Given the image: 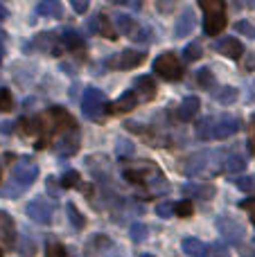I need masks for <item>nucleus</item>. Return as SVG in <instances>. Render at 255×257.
Listing matches in <instances>:
<instances>
[{
    "mask_svg": "<svg viewBox=\"0 0 255 257\" xmlns=\"http://www.w3.org/2000/svg\"><path fill=\"white\" fill-rule=\"evenodd\" d=\"M244 257H255V246H253V248H248L246 253H244Z\"/></svg>",
    "mask_w": 255,
    "mask_h": 257,
    "instance_id": "obj_45",
    "label": "nucleus"
},
{
    "mask_svg": "<svg viewBox=\"0 0 255 257\" xmlns=\"http://www.w3.org/2000/svg\"><path fill=\"white\" fill-rule=\"evenodd\" d=\"M201 9L206 14L203 18V30H206L208 36H217L224 32L226 27V5L221 0H203L201 3Z\"/></svg>",
    "mask_w": 255,
    "mask_h": 257,
    "instance_id": "obj_3",
    "label": "nucleus"
},
{
    "mask_svg": "<svg viewBox=\"0 0 255 257\" xmlns=\"http://www.w3.org/2000/svg\"><path fill=\"white\" fill-rule=\"evenodd\" d=\"M27 217L32 221L41 223V226H50L52 223V217H54V210H52V203L45 199H36L27 205Z\"/></svg>",
    "mask_w": 255,
    "mask_h": 257,
    "instance_id": "obj_10",
    "label": "nucleus"
},
{
    "mask_svg": "<svg viewBox=\"0 0 255 257\" xmlns=\"http://www.w3.org/2000/svg\"><path fill=\"white\" fill-rule=\"evenodd\" d=\"M154 72L158 77H163L165 81H179L183 77V66H181L179 57L174 52H165L156 59L154 63Z\"/></svg>",
    "mask_w": 255,
    "mask_h": 257,
    "instance_id": "obj_4",
    "label": "nucleus"
},
{
    "mask_svg": "<svg viewBox=\"0 0 255 257\" xmlns=\"http://www.w3.org/2000/svg\"><path fill=\"white\" fill-rule=\"evenodd\" d=\"M197 84L201 86L203 90H208V88L215 86V75H212L210 68H201V70L197 72Z\"/></svg>",
    "mask_w": 255,
    "mask_h": 257,
    "instance_id": "obj_26",
    "label": "nucleus"
},
{
    "mask_svg": "<svg viewBox=\"0 0 255 257\" xmlns=\"http://www.w3.org/2000/svg\"><path fill=\"white\" fill-rule=\"evenodd\" d=\"M239 131V117L233 115H219L212 117V140H224Z\"/></svg>",
    "mask_w": 255,
    "mask_h": 257,
    "instance_id": "obj_9",
    "label": "nucleus"
},
{
    "mask_svg": "<svg viewBox=\"0 0 255 257\" xmlns=\"http://www.w3.org/2000/svg\"><path fill=\"white\" fill-rule=\"evenodd\" d=\"M61 43H63V48L70 50V52H84V50H86L84 39H81L77 32H72V30H66V32H63Z\"/></svg>",
    "mask_w": 255,
    "mask_h": 257,
    "instance_id": "obj_20",
    "label": "nucleus"
},
{
    "mask_svg": "<svg viewBox=\"0 0 255 257\" xmlns=\"http://www.w3.org/2000/svg\"><path fill=\"white\" fill-rule=\"evenodd\" d=\"M156 212H158V217H163V219H165V217H170V214L174 212V203H170V201H165V203H161V205H158V208H156Z\"/></svg>",
    "mask_w": 255,
    "mask_h": 257,
    "instance_id": "obj_40",
    "label": "nucleus"
},
{
    "mask_svg": "<svg viewBox=\"0 0 255 257\" xmlns=\"http://www.w3.org/2000/svg\"><path fill=\"white\" fill-rule=\"evenodd\" d=\"M199 108H201V102H199V97H185L183 102L179 104V108H176V117H179L181 122H190L197 117Z\"/></svg>",
    "mask_w": 255,
    "mask_h": 257,
    "instance_id": "obj_16",
    "label": "nucleus"
},
{
    "mask_svg": "<svg viewBox=\"0 0 255 257\" xmlns=\"http://www.w3.org/2000/svg\"><path fill=\"white\" fill-rule=\"evenodd\" d=\"M194 25H197V18H194V12L190 7L183 9V14H181L179 18H176V25H174V36L176 39H183V36L192 34Z\"/></svg>",
    "mask_w": 255,
    "mask_h": 257,
    "instance_id": "obj_13",
    "label": "nucleus"
},
{
    "mask_svg": "<svg viewBox=\"0 0 255 257\" xmlns=\"http://www.w3.org/2000/svg\"><path fill=\"white\" fill-rule=\"evenodd\" d=\"M208 253H203V257H228V253H226V248L224 246H219V244H212V246H208Z\"/></svg>",
    "mask_w": 255,
    "mask_h": 257,
    "instance_id": "obj_38",
    "label": "nucleus"
},
{
    "mask_svg": "<svg viewBox=\"0 0 255 257\" xmlns=\"http://www.w3.org/2000/svg\"><path fill=\"white\" fill-rule=\"evenodd\" d=\"M54 149H57V154L63 156V158H68V156H75L77 151H79V131L66 133V136H63L61 140L54 145Z\"/></svg>",
    "mask_w": 255,
    "mask_h": 257,
    "instance_id": "obj_14",
    "label": "nucleus"
},
{
    "mask_svg": "<svg viewBox=\"0 0 255 257\" xmlns=\"http://www.w3.org/2000/svg\"><path fill=\"white\" fill-rule=\"evenodd\" d=\"M136 104H138V97H136L134 90H126L124 95H122L117 102H113L111 106H106V113H129L136 108Z\"/></svg>",
    "mask_w": 255,
    "mask_h": 257,
    "instance_id": "obj_18",
    "label": "nucleus"
},
{
    "mask_svg": "<svg viewBox=\"0 0 255 257\" xmlns=\"http://www.w3.org/2000/svg\"><path fill=\"white\" fill-rule=\"evenodd\" d=\"M68 214H70V223H72V226H75V228H79V230H81V228H84L86 226V219H84V214H81L79 212V210H77L75 208V203H68Z\"/></svg>",
    "mask_w": 255,
    "mask_h": 257,
    "instance_id": "obj_31",
    "label": "nucleus"
},
{
    "mask_svg": "<svg viewBox=\"0 0 255 257\" xmlns=\"http://www.w3.org/2000/svg\"><path fill=\"white\" fill-rule=\"evenodd\" d=\"M12 178L16 181V185L21 187V190H25V187H30L32 183L39 178V167H36V163H32V158H21L14 165Z\"/></svg>",
    "mask_w": 255,
    "mask_h": 257,
    "instance_id": "obj_6",
    "label": "nucleus"
},
{
    "mask_svg": "<svg viewBox=\"0 0 255 257\" xmlns=\"http://www.w3.org/2000/svg\"><path fill=\"white\" fill-rule=\"evenodd\" d=\"M215 99L219 104H233L235 99H237V88H233V86H224V88H219L215 93Z\"/></svg>",
    "mask_w": 255,
    "mask_h": 257,
    "instance_id": "obj_23",
    "label": "nucleus"
},
{
    "mask_svg": "<svg viewBox=\"0 0 255 257\" xmlns=\"http://www.w3.org/2000/svg\"><path fill=\"white\" fill-rule=\"evenodd\" d=\"M185 194H197V196H201V199H212V194H215V187L212 185H188L185 187Z\"/></svg>",
    "mask_w": 255,
    "mask_h": 257,
    "instance_id": "obj_28",
    "label": "nucleus"
},
{
    "mask_svg": "<svg viewBox=\"0 0 255 257\" xmlns=\"http://www.w3.org/2000/svg\"><path fill=\"white\" fill-rule=\"evenodd\" d=\"M0 257H3V250H0Z\"/></svg>",
    "mask_w": 255,
    "mask_h": 257,
    "instance_id": "obj_48",
    "label": "nucleus"
},
{
    "mask_svg": "<svg viewBox=\"0 0 255 257\" xmlns=\"http://www.w3.org/2000/svg\"><path fill=\"white\" fill-rule=\"evenodd\" d=\"M197 138L199 140H212V117H203L197 124Z\"/></svg>",
    "mask_w": 255,
    "mask_h": 257,
    "instance_id": "obj_27",
    "label": "nucleus"
},
{
    "mask_svg": "<svg viewBox=\"0 0 255 257\" xmlns=\"http://www.w3.org/2000/svg\"><path fill=\"white\" fill-rule=\"evenodd\" d=\"M174 212L179 214V217H190V214L194 212L192 201H181V203H176L174 205Z\"/></svg>",
    "mask_w": 255,
    "mask_h": 257,
    "instance_id": "obj_36",
    "label": "nucleus"
},
{
    "mask_svg": "<svg viewBox=\"0 0 255 257\" xmlns=\"http://www.w3.org/2000/svg\"><path fill=\"white\" fill-rule=\"evenodd\" d=\"M217 228H219V232H221V237H224L228 244H233V246H237V244H242L244 241V226L239 221H235L233 217H219L217 219Z\"/></svg>",
    "mask_w": 255,
    "mask_h": 257,
    "instance_id": "obj_8",
    "label": "nucleus"
},
{
    "mask_svg": "<svg viewBox=\"0 0 255 257\" xmlns=\"http://www.w3.org/2000/svg\"><path fill=\"white\" fill-rule=\"evenodd\" d=\"M16 223H14V219L9 217L7 212H3L0 210V241H3V246H7V248H12V246H16Z\"/></svg>",
    "mask_w": 255,
    "mask_h": 257,
    "instance_id": "obj_12",
    "label": "nucleus"
},
{
    "mask_svg": "<svg viewBox=\"0 0 255 257\" xmlns=\"http://www.w3.org/2000/svg\"><path fill=\"white\" fill-rule=\"evenodd\" d=\"M5 32L3 30H0V61H3V52H5Z\"/></svg>",
    "mask_w": 255,
    "mask_h": 257,
    "instance_id": "obj_44",
    "label": "nucleus"
},
{
    "mask_svg": "<svg viewBox=\"0 0 255 257\" xmlns=\"http://www.w3.org/2000/svg\"><path fill=\"white\" fill-rule=\"evenodd\" d=\"M45 257H68V253H66V246H63V244H50V246H48V253H45Z\"/></svg>",
    "mask_w": 255,
    "mask_h": 257,
    "instance_id": "obj_37",
    "label": "nucleus"
},
{
    "mask_svg": "<svg viewBox=\"0 0 255 257\" xmlns=\"http://www.w3.org/2000/svg\"><path fill=\"white\" fill-rule=\"evenodd\" d=\"M237 32L239 34H244V36H248V39H255V27L251 25V23H246V21L237 23Z\"/></svg>",
    "mask_w": 255,
    "mask_h": 257,
    "instance_id": "obj_39",
    "label": "nucleus"
},
{
    "mask_svg": "<svg viewBox=\"0 0 255 257\" xmlns=\"http://www.w3.org/2000/svg\"><path fill=\"white\" fill-rule=\"evenodd\" d=\"M61 187H66V190H70V187H84L81 185V176L79 172H66L61 176Z\"/></svg>",
    "mask_w": 255,
    "mask_h": 257,
    "instance_id": "obj_29",
    "label": "nucleus"
},
{
    "mask_svg": "<svg viewBox=\"0 0 255 257\" xmlns=\"http://www.w3.org/2000/svg\"><path fill=\"white\" fill-rule=\"evenodd\" d=\"M242 208L246 210L248 214H251V221L255 223V199H248V201H244V203H242Z\"/></svg>",
    "mask_w": 255,
    "mask_h": 257,
    "instance_id": "obj_41",
    "label": "nucleus"
},
{
    "mask_svg": "<svg viewBox=\"0 0 255 257\" xmlns=\"http://www.w3.org/2000/svg\"><path fill=\"white\" fill-rule=\"evenodd\" d=\"M18 126L25 136H36V149H45L54 136H66V133L77 131V120L61 106L50 108L48 113L34 117V120H18Z\"/></svg>",
    "mask_w": 255,
    "mask_h": 257,
    "instance_id": "obj_1",
    "label": "nucleus"
},
{
    "mask_svg": "<svg viewBox=\"0 0 255 257\" xmlns=\"http://www.w3.org/2000/svg\"><path fill=\"white\" fill-rule=\"evenodd\" d=\"M36 14H41V16H59L61 14V5L57 0H43V3L36 5Z\"/></svg>",
    "mask_w": 255,
    "mask_h": 257,
    "instance_id": "obj_22",
    "label": "nucleus"
},
{
    "mask_svg": "<svg viewBox=\"0 0 255 257\" xmlns=\"http://www.w3.org/2000/svg\"><path fill=\"white\" fill-rule=\"evenodd\" d=\"M152 30H149V27H136V32L134 34H131V39L136 41V43H149V41H152Z\"/></svg>",
    "mask_w": 255,
    "mask_h": 257,
    "instance_id": "obj_34",
    "label": "nucleus"
},
{
    "mask_svg": "<svg viewBox=\"0 0 255 257\" xmlns=\"http://www.w3.org/2000/svg\"><path fill=\"white\" fill-rule=\"evenodd\" d=\"M208 158H210V151H194L192 156H188L185 158V163H183V174L185 176H197V174H201L203 169H206V165H208Z\"/></svg>",
    "mask_w": 255,
    "mask_h": 257,
    "instance_id": "obj_11",
    "label": "nucleus"
},
{
    "mask_svg": "<svg viewBox=\"0 0 255 257\" xmlns=\"http://www.w3.org/2000/svg\"><path fill=\"white\" fill-rule=\"evenodd\" d=\"M224 169L228 174H239V172H244V169H246V160H244L242 156H230V158L226 160Z\"/></svg>",
    "mask_w": 255,
    "mask_h": 257,
    "instance_id": "obj_25",
    "label": "nucleus"
},
{
    "mask_svg": "<svg viewBox=\"0 0 255 257\" xmlns=\"http://www.w3.org/2000/svg\"><path fill=\"white\" fill-rule=\"evenodd\" d=\"M129 235H131V239H134L136 244H143V241L147 239L149 230H147V226H143V223H134V226L129 228Z\"/></svg>",
    "mask_w": 255,
    "mask_h": 257,
    "instance_id": "obj_30",
    "label": "nucleus"
},
{
    "mask_svg": "<svg viewBox=\"0 0 255 257\" xmlns=\"http://www.w3.org/2000/svg\"><path fill=\"white\" fill-rule=\"evenodd\" d=\"M201 54H203V48L199 43H190L188 48L183 50V59H185V61H197V59H201Z\"/></svg>",
    "mask_w": 255,
    "mask_h": 257,
    "instance_id": "obj_33",
    "label": "nucleus"
},
{
    "mask_svg": "<svg viewBox=\"0 0 255 257\" xmlns=\"http://www.w3.org/2000/svg\"><path fill=\"white\" fill-rule=\"evenodd\" d=\"M145 59H147L145 52H138V50H124V52H117L115 57L108 59L106 66L113 68V70H131V68L143 66Z\"/></svg>",
    "mask_w": 255,
    "mask_h": 257,
    "instance_id": "obj_7",
    "label": "nucleus"
},
{
    "mask_svg": "<svg viewBox=\"0 0 255 257\" xmlns=\"http://www.w3.org/2000/svg\"><path fill=\"white\" fill-rule=\"evenodd\" d=\"M5 16H7V9H5L3 5H0V18H5Z\"/></svg>",
    "mask_w": 255,
    "mask_h": 257,
    "instance_id": "obj_46",
    "label": "nucleus"
},
{
    "mask_svg": "<svg viewBox=\"0 0 255 257\" xmlns=\"http://www.w3.org/2000/svg\"><path fill=\"white\" fill-rule=\"evenodd\" d=\"M215 48H217V52L224 54V57H228V59H242V54H244V45L239 43L235 36H226V39H221Z\"/></svg>",
    "mask_w": 255,
    "mask_h": 257,
    "instance_id": "obj_15",
    "label": "nucleus"
},
{
    "mask_svg": "<svg viewBox=\"0 0 255 257\" xmlns=\"http://www.w3.org/2000/svg\"><path fill=\"white\" fill-rule=\"evenodd\" d=\"M90 30L97 32V34H99V36H104V39H111V41H115V39H117L115 27L111 25V18L104 16V14H99V16L95 18V21H90Z\"/></svg>",
    "mask_w": 255,
    "mask_h": 257,
    "instance_id": "obj_19",
    "label": "nucleus"
},
{
    "mask_svg": "<svg viewBox=\"0 0 255 257\" xmlns=\"http://www.w3.org/2000/svg\"><path fill=\"white\" fill-rule=\"evenodd\" d=\"M233 183L239 192H253L255 190V176H237Z\"/></svg>",
    "mask_w": 255,
    "mask_h": 257,
    "instance_id": "obj_32",
    "label": "nucleus"
},
{
    "mask_svg": "<svg viewBox=\"0 0 255 257\" xmlns=\"http://www.w3.org/2000/svg\"><path fill=\"white\" fill-rule=\"evenodd\" d=\"M181 246H183V253H188L190 257H203V253H206V246H203L199 239H192V237L183 239Z\"/></svg>",
    "mask_w": 255,
    "mask_h": 257,
    "instance_id": "obj_21",
    "label": "nucleus"
},
{
    "mask_svg": "<svg viewBox=\"0 0 255 257\" xmlns=\"http://www.w3.org/2000/svg\"><path fill=\"white\" fill-rule=\"evenodd\" d=\"M136 97L145 99V102H152L156 97V84H154L152 77H138L136 79Z\"/></svg>",
    "mask_w": 255,
    "mask_h": 257,
    "instance_id": "obj_17",
    "label": "nucleus"
},
{
    "mask_svg": "<svg viewBox=\"0 0 255 257\" xmlns=\"http://www.w3.org/2000/svg\"><path fill=\"white\" fill-rule=\"evenodd\" d=\"M115 23H117V27H120L122 34H126V36H131L136 32V27H138L134 23V18L126 16V14H120V16H115Z\"/></svg>",
    "mask_w": 255,
    "mask_h": 257,
    "instance_id": "obj_24",
    "label": "nucleus"
},
{
    "mask_svg": "<svg viewBox=\"0 0 255 257\" xmlns=\"http://www.w3.org/2000/svg\"><path fill=\"white\" fill-rule=\"evenodd\" d=\"M248 145H251V151L255 154V117L251 120V131H248Z\"/></svg>",
    "mask_w": 255,
    "mask_h": 257,
    "instance_id": "obj_43",
    "label": "nucleus"
},
{
    "mask_svg": "<svg viewBox=\"0 0 255 257\" xmlns=\"http://www.w3.org/2000/svg\"><path fill=\"white\" fill-rule=\"evenodd\" d=\"M72 9H75L77 14H84L86 9H88V3H84V0H72Z\"/></svg>",
    "mask_w": 255,
    "mask_h": 257,
    "instance_id": "obj_42",
    "label": "nucleus"
},
{
    "mask_svg": "<svg viewBox=\"0 0 255 257\" xmlns=\"http://www.w3.org/2000/svg\"><path fill=\"white\" fill-rule=\"evenodd\" d=\"M143 257H152V255H143Z\"/></svg>",
    "mask_w": 255,
    "mask_h": 257,
    "instance_id": "obj_47",
    "label": "nucleus"
},
{
    "mask_svg": "<svg viewBox=\"0 0 255 257\" xmlns=\"http://www.w3.org/2000/svg\"><path fill=\"white\" fill-rule=\"evenodd\" d=\"M14 108V97L7 88H0V111H12Z\"/></svg>",
    "mask_w": 255,
    "mask_h": 257,
    "instance_id": "obj_35",
    "label": "nucleus"
},
{
    "mask_svg": "<svg viewBox=\"0 0 255 257\" xmlns=\"http://www.w3.org/2000/svg\"><path fill=\"white\" fill-rule=\"evenodd\" d=\"M124 178L131 183H136V185H145L149 190V194H163V192L170 190L163 172L156 167V165H149V163L140 165V167H134V169H126Z\"/></svg>",
    "mask_w": 255,
    "mask_h": 257,
    "instance_id": "obj_2",
    "label": "nucleus"
},
{
    "mask_svg": "<svg viewBox=\"0 0 255 257\" xmlns=\"http://www.w3.org/2000/svg\"><path fill=\"white\" fill-rule=\"evenodd\" d=\"M106 95L99 88H88L84 95V102H81V108H84V115L88 120H99V117L106 113Z\"/></svg>",
    "mask_w": 255,
    "mask_h": 257,
    "instance_id": "obj_5",
    "label": "nucleus"
}]
</instances>
